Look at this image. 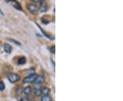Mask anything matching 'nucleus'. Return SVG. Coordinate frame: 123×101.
I'll list each match as a JSON object with an SVG mask.
<instances>
[{"label":"nucleus","mask_w":123,"mask_h":101,"mask_svg":"<svg viewBox=\"0 0 123 101\" xmlns=\"http://www.w3.org/2000/svg\"><path fill=\"white\" fill-rule=\"evenodd\" d=\"M25 62H26V59L24 57H20V58L18 59V64H21H21H25Z\"/></svg>","instance_id":"9d476101"},{"label":"nucleus","mask_w":123,"mask_h":101,"mask_svg":"<svg viewBox=\"0 0 123 101\" xmlns=\"http://www.w3.org/2000/svg\"><path fill=\"white\" fill-rule=\"evenodd\" d=\"M5 89V84L4 82L0 81V91H3Z\"/></svg>","instance_id":"ddd939ff"},{"label":"nucleus","mask_w":123,"mask_h":101,"mask_svg":"<svg viewBox=\"0 0 123 101\" xmlns=\"http://www.w3.org/2000/svg\"><path fill=\"white\" fill-rule=\"evenodd\" d=\"M34 1L36 2V3H38V2H40V1H39V0H34Z\"/></svg>","instance_id":"a211bd4d"},{"label":"nucleus","mask_w":123,"mask_h":101,"mask_svg":"<svg viewBox=\"0 0 123 101\" xmlns=\"http://www.w3.org/2000/svg\"><path fill=\"white\" fill-rule=\"evenodd\" d=\"M37 25L38 26V27H39L40 30H41V31H42V32L43 33V34H44V35L46 37H47V38H50V40H51V36H49V35H47V33H45V32H44V30H43V29H42V28H41V27H40L39 25H38V24H37Z\"/></svg>","instance_id":"f8f14e48"},{"label":"nucleus","mask_w":123,"mask_h":101,"mask_svg":"<svg viewBox=\"0 0 123 101\" xmlns=\"http://www.w3.org/2000/svg\"><path fill=\"white\" fill-rule=\"evenodd\" d=\"M37 77V75L34 74V75H28L26 77L25 79H23V83H34Z\"/></svg>","instance_id":"f03ea898"},{"label":"nucleus","mask_w":123,"mask_h":101,"mask_svg":"<svg viewBox=\"0 0 123 101\" xmlns=\"http://www.w3.org/2000/svg\"><path fill=\"white\" fill-rule=\"evenodd\" d=\"M21 79L20 76L18 75L17 74H15V73H10L8 75V79L9 80V81L10 83H15V82H17Z\"/></svg>","instance_id":"f257e3e1"},{"label":"nucleus","mask_w":123,"mask_h":101,"mask_svg":"<svg viewBox=\"0 0 123 101\" xmlns=\"http://www.w3.org/2000/svg\"><path fill=\"white\" fill-rule=\"evenodd\" d=\"M4 50L6 53H10L12 51V47L11 46L8 44H5L4 45Z\"/></svg>","instance_id":"423d86ee"},{"label":"nucleus","mask_w":123,"mask_h":101,"mask_svg":"<svg viewBox=\"0 0 123 101\" xmlns=\"http://www.w3.org/2000/svg\"><path fill=\"white\" fill-rule=\"evenodd\" d=\"M9 40L10 41H11L12 42H14V44H16L17 45H18V46H21V44L19 42H18V41H17V40H13V39H10V38H9Z\"/></svg>","instance_id":"4468645a"},{"label":"nucleus","mask_w":123,"mask_h":101,"mask_svg":"<svg viewBox=\"0 0 123 101\" xmlns=\"http://www.w3.org/2000/svg\"><path fill=\"white\" fill-rule=\"evenodd\" d=\"M32 92V88L31 87H26L25 88H24L23 89V93L25 94V95H30L31 93Z\"/></svg>","instance_id":"1a4fd4ad"},{"label":"nucleus","mask_w":123,"mask_h":101,"mask_svg":"<svg viewBox=\"0 0 123 101\" xmlns=\"http://www.w3.org/2000/svg\"><path fill=\"white\" fill-rule=\"evenodd\" d=\"M54 50H55V47H52V49H51V51H52V53H55V51H54Z\"/></svg>","instance_id":"f3484780"},{"label":"nucleus","mask_w":123,"mask_h":101,"mask_svg":"<svg viewBox=\"0 0 123 101\" xmlns=\"http://www.w3.org/2000/svg\"><path fill=\"white\" fill-rule=\"evenodd\" d=\"M50 92V89L49 88H47V87H44L42 89V92H41V95H43L44 96H48Z\"/></svg>","instance_id":"0eeeda50"},{"label":"nucleus","mask_w":123,"mask_h":101,"mask_svg":"<svg viewBox=\"0 0 123 101\" xmlns=\"http://www.w3.org/2000/svg\"><path fill=\"white\" fill-rule=\"evenodd\" d=\"M40 11L41 12H45L47 10V4L44 2V1H42L40 4L39 7Z\"/></svg>","instance_id":"39448f33"},{"label":"nucleus","mask_w":123,"mask_h":101,"mask_svg":"<svg viewBox=\"0 0 123 101\" xmlns=\"http://www.w3.org/2000/svg\"><path fill=\"white\" fill-rule=\"evenodd\" d=\"M52 101V98L49 95L48 96H44L42 97V99L41 101Z\"/></svg>","instance_id":"9b49d317"},{"label":"nucleus","mask_w":123,"mask_h":101,"mask_svg":"<svg viewBox=\"0 0 123 101\" xmlns=\"http://www.w3.org/2000/svg\"><path fill=\"white\" fill-rule=\"evenodd\" d=\"M19 101H30V100L27 98H21Z\"/></svg>","instance_id":"dca6fc26"},{"label":"nucleus","mask_w":123,"mask_h":101,"mask_svg":"<svg viewBox=\"0 0 123 101\" xmlns=\"http://www.w3.org/2000/svg\"><path fill=\"white\" fill-rule=\"evenodd\" d=\"M41 92H42V88H40V87H36L34 89V94L37 96L41 95Z\"/></svg>","instance_id":"6e6552de"},{"label":"nucleus","mask_w":123,"mask_h":101,"mask_svg":"<svg viewBox=\"0 0 123 101\" xmlns=\"http://www.w3.org/2000/svg\"><path fill=\"white\" fill-rule=\"evenodd\" d=\"M44 78L43 76H37L36 79L35 83L36 85H42L43 83H44Z\"/></svg>","instance_id":"20e7f679"},{"label":"nucleus","mask_w":123,"mask_h":101,"mask_svg":"<svg viewBox=\"0 0 123 101\" xmlns=\"http://www.w3.org/2000/svg\"><path fill=\"white\" fill-rule=\"evenodd\" d=\"M27 9L29 10V11L31 13L33 14H37L38 12V7L34 4H29L27 6Z\"/></svg>","instance_id":"7ed1b4c3"},{"label":"nucleus","mask_w":123,"mask_h":101,"mask_svg":"<svg viewBox=\"0 0 123 101\" xmlns=\"http://www.w3.org/2000/svg\"><path fill=\"white\" fill-rule=\"evenodd\" d=\"M34 72H35V70H34V68H30V70L27 71V73L29 74V75H34Z\"/></svg>","instance_id":"2eb2a0df"}]
</instances>
